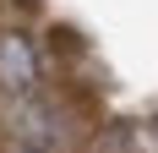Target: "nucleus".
Segmentation results:
<instances>
[{
  "instance_id": "f257e3e1",
  "label": "nucleus",
  "mask_w": 158,
  "mask_h": 153,
  "mask_svg": "<svg viewBox=\"0 0 158 153\" xmlns=\"http://www.w3.org/2000/svg\"><path fill=\"white\" fill-rule=\"evenodd\" d=\"M33 82H38V55H33L27 33L6 28L0 33V93H11V98H27Z\"/></svg>"
},
{
  "instance_id": "f03ea898",
  "label": "nucleus",
  "mask_w": 158,
  "mask_h": 153,
  "mask_svg": "<svg viewBox=\"0 0 158 153\" xmlns=\"http://www.w3.org/2000/svg\"><path fill=\"white\" fill-rule=\"evenodd\" d=\"M22 153H44V148H22Z\"/></svg>"
}]
</instances>
